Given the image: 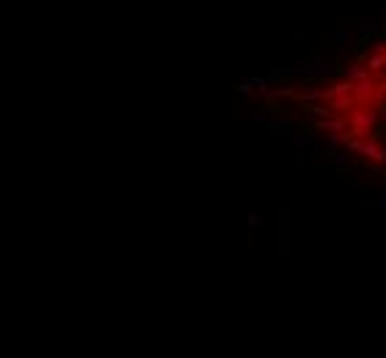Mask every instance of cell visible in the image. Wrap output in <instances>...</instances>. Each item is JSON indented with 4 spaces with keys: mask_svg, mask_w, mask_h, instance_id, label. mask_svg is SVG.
Returning a JSON list of instances; mask_svg holds the SVG:
<instances>
[{
    "mask_svg": "<svg viewBox=\"0 0 386 358\" xmlns=\"http://www.w3.org/2000/svg\"><path fill=\"white\" fill-rule=\"evenodd\" d=\"M375 110H378V119H384V121H386V99H381Z\"/></svg>",
    "mask_w": 386,
    "mask_h": 358,
    "instance_id": "cell-16",
    "label": "cell"
},
{
    "mask_svg": "<svg viewBox=\"0 0 386 358\" xmlns=\"http://www.w3.org/2000/svg\"><path fill=\"white\" fill-rule=\"evenodd\" d=\"M362 155L364 157H370V160H375V163H386V149L381 146L375 138H364V143H362Z\"/></svg>",
    "mask_w": 386,
    "mask_h": 358,
    "instance_id": "cell-2",
    "label": "cell"
},
{
    "mask_svg": "<svg viewBox=\"0 0 386 358\" xmlns=\"http://www.w3.org/2000/svg\"><path fill=\"white\" fill-rule=\"evenodd\" d=\"M362 143H364V138H351V141H348V149L359 155V152H362Z\"/></svg>",
    "mask_w": 386,
    "mask_h": 358,
    "instance_id": "cell-15",
    "label": "cell"
},
{
    "mask_svg": "<svg viewBox=\"0 0 386 358\" xmlns=\"http://www.w3.org/2000/svg\"><path fill=\"white\" fill-rule=\"evenodd\" d=\"M251 121H265V113H259V110H257V113H251Z\"/></svg>",
    "mask_w": 386,
    "mask_h": 358,
    "instance_id": "cell-19",
    "label": "cell"
},
{
    "mask_svg": "<svg viewBox=\"0 0 386 358\" xmlns=\"http://www.w3.org/2000/svg\"><path fill=\"white\" fill-rule=\"evenodd\" d=\"M373 75L370 78H364V80H356L353 83V96H356V102H367L370 96H373Z\"/></svg>",
    "mask_w": 386,
    "mask_h": 358,
    "instance_id": "cell-3",
    "label": "cell"
},
{
    "mask_svg": "<svg viewBox=\"0 0 386 358\" xmlns=\"http://www.w3.org/2000/svg\"><path fill=\"white\" fill-rule=\"evenodd\" d=\"M265 110H270V113H276V116H284L287 113V105L270 96V99H267V105H265Z\"/></svg>",
    "mask_w": 386,
    "mask_h": 358,
    "instance_id": "cell-12",
    "label": "cell"
},
{
    "mask_svg": "<svg viewBox=\"0 0 386 358\" xmlns=\"http://www.w3.org/2000/svg\"><path fill=\"white\" fill-rule=\"evenodd\" d=\"M356 105V96L348 94V96H334V99H328V107H331V113L339 116L342 110H351V107Z\"/></svg>",
    "mask_w": 386,
    "mask_h": 358,
    "instance_id": "cell-4",
    "label": "cell"
},
{
    "mask_svg": "<svg viewBox=\"0 0 386 358\" xmlns=\"http://www.w3.org/2000/svg\"><path fill=\"white\" fill-rule=\"evenodd\" d=\"M249 226H262V215H249Z\"/></svg>",
    "mask_w": 386,
    "mask_h": 358,
    "instance_id": "cell-17",
    "label": "cell"
},
{
    "mask_svg": "<svg viewBox=\"0 0 386 358\" xmlns=\"http://www.w3.org/2000/svg\"><path fill=\"white\" fill-rule=\"evenodd\" d=\"M334 42H337V50H348V47H353V42H356V39H353L351 30H339Z\"/></svg>",
    "mask_w": 386,
    "mask_h": 358,
    "instance_id": "cell-10",
    "label": "cell"
},
{
    "mask_svg": "<svg viewBox=\"0 0 386 358\" xmlns=\"http://www.w3.org/2000/svg\"><path fill=\"white\" fill-rule=\"evenodd\" d=\"M378 30H381L378 19H362L359 22V33H378Z\"/></svg>",
    "mask_w": 386,
    "mask_h": 358,
    "instance_id": "cell-13",
    "label": "cell"
},
{
    "mask_svg": "<svg viewBox=\"0 0 386 358\" xmlns=\"http://www.w3.org/2000/svg\"><path fill=\"white\" fill-rule=\"evenodd\" d=\"M378 204H381V209H386V187L381 190V201H378Z\"/></svg>",
    "mask_w": 386,
    "mask_h": 358,
    "instance_id": "cell-20",
    "label": "cell"
},
{
    "mask_svg": "<svg viewBox=\"0 0 386 358\" xmlns=\"http://www.w3.org/2000/svg\"><path fill=\"white\" fill-rule=\"evenodd\" d=\"M342 72H345V80H351V83H356V80H364V78H370V72L364 69V66L359 64V61H356V64H351V66H345Z\"/></svg>",
    "mask_w": 386,
    "mask_h": 358,
    "instance_id": "cell-6",
    "label": "cell"
},
{
    "mask_svg": "<svg viewBox=\"0 0 386 358\" xmlns=\"http://www.w3.org/2000/svg\"><path fill=\"white\" fill-rule=\"evenodd\" d=\"M378 124V110H356L351 116V135L353 138H367L370 130Z\"/></svg>",
    "mask_w": 386,
    "mask_h": 358,
    "instance_id": "cell-1",
    "label": "cell"
},
{
    "mask_svg": "<svg viewBox=\"0 0 386 358\" xmlns=\"http://www.w3.org/2000/svg\"><path fill=\"white\" fill-rule=\"evenodd\" d=\"M326 91V99H334V96H348L353 94V83L351 80H339V83H334L331 89H323Z\"/></svg>",
    "mask_w": 386,
    "mask_h": 358,
    "instance_id": "cell-5",
    "label": "cell"
},
{
    "mask_svg": "<svg viewBox=\"0 0 386 358\" xmlns=\"http://www.w3.org/2000/svg\"><path fill=\"white\" fill-rule=\"evenodd\" d=\"M292 146H295V149H309V146H315V141H312V135H298V132H292Z\"/></svg>",
    "mask_w": 386,
    "mask_h": 358,
    "instance_id": "cell-11",
    "label": "cell"
},
{
    "mask_svg": "<svg viewBox=\"0 0 386 358\" xmlns=\"http://www.w3.org/2000/svg\"><path fill=\"white\" fill-rule=\"evenodd\" d=\"M270 78L273 80H290V78H295V72H292V66L281 64V66H273V69H270Z\"/></svg>",
    "mask_w": 386,
    "mask_h": 358,
    "instance_id": "cell-9",
    "label": "cell"
},
{
    "mask_svg": "<svg viewBox=\"0 0 386 358\" xmlns=\"http://www.w3.org/2000/svg\"><path fill=\"white\" fill-rule=\"evenodd\" d=\"M373 50H375V53H386V44L378 42V44H373Z\"/></svg>",
    "mask_w": 386,
    "mask_h": 358,
    "instance_id": "cell-18",
    "label": "cell"
},
{
    "mask_svg": "<svg viewBox=\"0 0 386 358\" xmlns=\"http://www.w3.org/2000/svg\"><path fill=\"white\" fill-rule=\"evenodd\" d=\"M251 86H254L251 80H243V83H238V86H235V91H238V94H251V91H254Z\"/></svg>",
    "mask_w": 386,
    "mask_h": 358,
    "instance_id": "cell-14",
    "label": "cell"
},
{
    "mask_svg": "<svg viewBox=\"0 0 386 358\" xmlns=\"http://www.w3.org/2000/svg\"><path fill=\"white\" fill-rule=\"evenodd\" d=\"M367 72L373 75V72H381V69H386V53H373V55H367Z\"/></svg>",
    "mask_w": 386,
    "mask_h": 358,
    "instance_id": "cell-7",
    "label": "cell"
},
{
    "mask_svg": "<svg viewBox=\"0 0 386 358\" xmlns=\"http://www.w3.org/2000/svg\"><path fill=\"white\" fill-rule=\"evenodd\" d=\"M270 132H276V135H287V132H295V124H292L290 119H273V121H270Z\"/></svg>",
    "mask_w": 386,
    "mask_h": 358,
    "instance_id": "cell-8",
    "label": "cell"
}]
</instances>
